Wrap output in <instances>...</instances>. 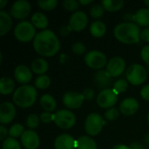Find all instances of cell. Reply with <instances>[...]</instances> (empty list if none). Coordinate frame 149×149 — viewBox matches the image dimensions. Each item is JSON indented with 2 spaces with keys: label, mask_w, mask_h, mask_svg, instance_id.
<instances>
[{
  "label": "cell",
  "mask_w": 149,
  "mask_h": 149,
  "mask_svg": "<svg viewBox=\"0 0 149 149\" xmlns=\"http://www.w3.org/2000/svg\"><path fill=\"white\" fill-rule=\"evenodd\" d=\"M21 143L25 149H37L39 147L40 141L37 133L33 130H26L21 136Z\"/></svg>",
  "instance_id": "cell-15"
},
{
  "label": "cell",
  "mask_w": 149,
  "mask_h": 149,
  "mask_svg": "<svg viewBox=\"0 0 149 149\" xmlns=\"http://www.w3.org/2000/svg\"><path fill=\"white\" fill-rule=\"evenodd\" d=\"M58 4L57 0H39L38 2V5L40 9L45 10H52Z\"/></svg>",
  "instance_id": "cell-31"
},
{
  "label": "cell",
  "mask_w": 149,
  "mask_h": 149,
  "mask_svg": "<svg viewBox=\"0 0 149 149\" xmlns=\"http://www.w3.org/2000/svg\"><path fill=\"white\" fill-rule=\"evenodd\" d=\"M40 106L45 112H52L57 107V102L53 96L51 94H44L40 98Z\"/></svg>",
  "instance_id": "cell-22"
},
{
  "label": "cell",
  "mask_w": 149,
  "mask_h": 149,
  "mask_svg": "<svg viewBox=\"0 0 149 149\" xmlns=\"http://www.w3.org/2000/svg\"><path fill=\"white\" fill-rule=\"evenodd\" d=\"M71 31H72V28L70 27V25H68V26H64V27L61 28L60 33H61L62 36H66Z\"/></svg>",
  "instance_id": "cell-45"
},
{
  "label": "cell",
  "mask_w": 149,
  "mask_h": 149,
  "mask_svg": "<svg viewBox=\"0 0 149 149\" xmlns=\"http://www.w3.org/2000/svg\"><path fill=\"white\" fill-rule=\"evenodd\" d=\"M148 149H149V148H148Z\"/></svg>",
  "instance_id": "cell-55"
},
{
  "label": "cell",
  "mask_w": 149,
  "mask_h": 149,
  "mask_svg": "<svg viewBox=\"0 0 149 149\" xmlns=\"http://www.w3.org/2000/svg\"><path fill=\"white\" fill-rule=\"evenodd\" d=\"M85 62L87 66L92 69L100 70L107 65L106 55L99 51L93 50L87 52L85 56Z\"/></svg>",
  "instance_id": "cell-8"
},
{
  "label": "cell",
  "mask_w": 149,
  "mask_h": 149,
  "mask_svg": "<svg viewBox=\"0 0 149 149\" xmlns=\"http://www.w3.org/2000/svg\"><path fill=\"white\" fill-rule=\"evenodd\" d=\"M77 149H98L97 144L91 137L82 135L77 140Z\"/></svg>",
  "instance_id": "cell-27"
},
{
  "label": "cell",
  "mask_w": 149,
  "mask_h": 149,
  "mask_svg": "<svg viewBox=\"0 0 149 149\" xmlns=\"http://www.w3.org/2000/svg\"><path fill=\"white\" fill-rule=\"evenodd\" d=\"M107 31V26L102 21H94L90 25V32L95 38H101Z\"/></svg>",
  "instance_id": "cell-26"
},
{
  "label": "cell",
  "mask_w": 149,
  "mask_h": 149,
  "mask_svg": "<svg viewBox=\"0 0 149 149\" xmlns=\"http://www.w3.org/2000/svg\"><path fill=\"white\" fill-rule=\"evenodd\" d=\"M72 51L77 55H82L86 51V45L81 42H76L72 46Z\"/></svg>",
  "instance_id": "cell-38"
},
{
  "label": "cell",
  "mask_w": 149,
  "mask_h": 149,
  "mask_svg": "<svg viewBox=\"0 0 149 149\" xmlns=\"http://www.w3.org/2000/svg\"><path fill=\"white\" fill-rule=\"evenodd\" d=\"M38 93L33 86L23 85L14 91L12 100L15 105L22 108L31 107L36 101Z\"/></svg>",
  "instance_id": "cell-3"
},
{
  "label": "cell",
  "mask_w": 149,
  "mask_h": 149,
  "mask_svg": "<svg viewBox=\"0 0 149 149\" xmlns=\"http://www.w3.org/2000/svg\"><path fill=\"white\" fill-rule=\"evenodd\" d=\"M31 24L34 25L35 28L41 29V30H46L45 28L48 26V18L47 17L43 14L42 12H36L31 17Z\"/></svg>",
  "instance_id": "cell-23"
},
{
  "label": "cell",
  "mask_w": 149,
  "mask_h": 149,
  "mask_svg": "<svg viewBox=\"0 0 149 149\" xmlns=\"http://www.w3.org/2000/svg\"><path fill=\"white\" fill-rule=\"evenodd\" d=\"M7 0H0V9H3L5 4H7Z\"/></svg>",
  "instance_id": "cell-50"
},
{
  "label": "cell",
  "mask_w": 149,
  "mask_h": 149,
  "mask_svg": "<svg viewBox=\"0 0 149 149\" xmlns=\"http://www.w3.org/2000/svg\"><path fill=\"white\" fill-rule=\"evenodd\" d=\"M141 56V58L143 59V61L149 65V45L142 48Z\"/></svg>",
  "instance_id": "cell-41"
},
{
  "label": "cell",
  "mask_w": 149,
  "mask_h": 149,
  "mask_svg": "<svg viewBox=\"0 0 149 149\" xmlns=\"http://www.w3.org/2000/svg\"><path fill=\"white\" fill-rule=\"evenodd\" d=\"M16 116L15 106L8 101L3 102L0 105V122L4 124L10 123Z\"/></svg>",
  "instance_id": "cell-14"
},
{
  "label": "cell",
  "mask_w": 149,
  "mask_h": 149,
  "mask_svg": "<svg viewBox=\"0 0 149 149\" xmlns=\"http://www.w3.org/2000/svg\"><path fill=\"white\" fill-rule=\"evenodd\" d=\"M112 149H130V148L127 147V146H126V145L119 144V145H115L114 147H113Z\"/></svg>",
  "instance_id": "cell-47"
},
{
  "label": "cell",
  "mask_w": 149,
  "mask_h": 149,
  "mask_svg": "<svg viewBox=\"0 0 149 149\" xmlns=\"http://www.w3.org/2000/svg\"><path fill=\"white\" fill-rule=\"evenodd\" d=\"M127 79L134 86H140L147 79V71L145 67L140 64H134L127 70Z\"/></svg>",
  "instance_id": "cell-6"
},
{
  "label": "cell",
  "mask_w": 149,
  "mask_h": 149,
  "mask_svg": "<svg viewBox=\"0 0 149 149\" xmlns=\"http://www.w3.org/2000/svg\"><path fill=\"white\" fill-rule=\"evenodd\" d=\"M102 6L108 11H117L120 10L124 5L122 0H102Z\"/></svg>",
  "instance_id": "cell-28"
},
{
  "label": "cell",
  "mask_w": 149,
  "mask_h": 149,
  "mask_svg": "<svg viewBox=\"0 0 149 149\" xmlns=\"http://www.w3.org/2000/svg\"><path fill=\"white\" fill-rule=\"evenodd\" d=\"M55 115L54 113H51L48 112H44L40 115V120L43 123H50L52 121H54Z\"/></svg>",
  "instance_id": "cell-39"
},
{
  "label": "cell",
  "mask_w": 149,
  "mask_h": 149,
  "mask_svg": "<svg viewBox=\"0 0 149 149\" xmlns=\"http://www.w3.org/2000/svg\"><path fill=\"white\" fill-rule=\"evenodd\" d=\"M31 10V3L28 1L17 0L12 4L10 8V14L17 19H24L28 17Z\"/></svg>",
  "instance_id": "cell-10"
},
{
  "label": "cell",
  "mask_w": 149,
  "mask_h": 149,
  "mask_svg": "<svg viewBox=\"0 0 149 149\" xmlns=\"http://www.w3.org/2000/svg\"><path fill=\"white\" fill-rule=\"evenodd\" d=\"M93 3V0H79V3L83 4V5H86V4H89Z\"/></svg>",
  "instance_id": "cell-49"
},
{
  "label": "cell",
  "mask_w": 149,
  "mask_h": 149,
  "mask_svg": "<svg viewBox=\"0 0 149 149\" xmlns=\"http://www.w3.org/2000/svg\"><path fill=\"white\" fill-rule=\"evenodd\" d=\"M36 35V28L29 21H21L14 29L15 38L23 43L29 42L32 38L34 39Z\"/></svg>",
  "instance_id": "cell-4"
},
{
  "label": "cell",
  "mask_w": 149,
  "mask_h": 149,
  "mask_svg": "<svg viewBox=\"0 0 149 149\" xmlns=\"http://www.w3.org/2000/svg\"><path fill=\"white\" fill-rule=\"evenodd\" d=\"M81 94L85 100H92L95 96V92L92 88H86L82 92Z\"/></svg>",
  "instance_id": "cell-40"
},
{
  "label": "cell",
  "mask_w": 149,
  "mask_h": 149,
  "mask_svg": "<svg viewBox=\"0 0 149 149\" xmlns=\"http://www.w3.org/2000/svg\"><path fill=\"white\" fill-rule=\"evenodd\" d=\"M24 127L21 124H14L9 129V134H10V136L11 138H14V139L22 136V134H24Z\"/></svg>",
  "instance_id": "cell-32"
},
{
  "label": "cell",
  "mask_w": 149,
  "mask_h": 149,
  "mask_svg": "<svg viewBox=\"0 0 149 149\" xmlns=\"http://www.w3.org/2000/svg\"><path fill=\"white\" fill-rule=\"evenodd\" d=\"M141 96L143 100L149 101V85H146L141 88Z\"/></svg>",
  "instance_id": "cell-42"
},
{
  "label": "cell",
  "mask_w": 149,
  "mask_h": 149,
  "mask_svg": "<svg viewBox=\"0 0 149 149\" xmlns=\"http://www.w3.org/2000/svg\"><path fill=\"white\" fill-rule=\"evenodd\" d=\"M88 22V17L84 11H76L74 12L70 19H69V25L74 31H83Z\"/></svg>",
  "instance_id": "cell-11"
},
{
  "label": "cell",
  "mask_w": 149,
  "mask_h": 149,
  "mask_svg": "<svg viewBox=\"0 0 149 149\" xmlns=\"http://www.w3.org/2000/svg\"><path fill=\"white\" fill-rule=\"evenodd\" d=\"M65 59H68V57L66 54H61L60 55V61L61 63H65Z\"/></svg>",
  "instance_id": "cell-48"
},
{
  "label": "cell",
  "mask_w": 149,
  "mask_h": 149,
  "mask_svg": "<svg viewBox=\"0 0 149 149\" xmlns=\"http://www.w3.org/2000/svg\"><path fill=\"white\" fill-rule=\"evenodd\" d=\"M48 68L49 65L44 58H37L31 63V70L36 74L44 75L48 71Z\"/></svg>",
  "instance_id": "cell-25"
},
{
  "label": "cell",
  "mask_w": 149,
  "mask_h": 149,
  "mask_svg": "<svg viewBox=\"0 0 149 149\" xmlns=\"http://www.w3.org/2000/svg\"><path fill=\"white\" fill-rule=\"evenodd\" d=\"M12 20L9 13L0 10V36L5 35L11 28Z\"/></svg>",
  "instance_id": "cell-21"
},
{
  "label": "cell",
  "mask_w": 149,
  "mask_h": 149,
  "mask_svg": "<svg viewBox=\"0 0 149 149\" xmlns=\"http://www.w3.org/2000/svg\"><path fill=\"white\" fill-rule=\"evenodd\" d=\"M8 134L9 131L7 130V128L4 126H0V140L4 141Z\"/></svg>",
  "instance_id": "cell-44"
},
{
  "label": "cell",
  "mask_w": 149,
  "mask_h": 149,
  "mask_svg": "<svg viewBox=\"0 0 149 149\" xmlns=\"http://www.w3.org/2000/svg\"><path fill=\"white\" fill-rule=\"evenodd\" d=\"M144 3H145L148 7H149V0H145V1H144Z\"/></svg>",
  "instance_id": "cell-52"
},
{
  "label": "cell",
  "mask_w": 149,
  "mask_h": 149,
  "mask_svg": "<svg viewBox=\"0 0 149 149\" xmlns=\"http://www.w3.org/2000/svg\"><path fill=\"white\" fill-rule=\"evenodd\" d=\"M118 95L113 89L102 90L98 94L97 104L101 108H112L117 103Z\"/></svg>",
  "instance_id": "cell-9"
},
{
  "label": "cell",
  "mask_w": 149,
  "mask_h": 149,
  "mask_svg": "<svg viewBox=\"0 0 149 149\" xmlns=\"http://www.w3.org/2000/svg\"><path fill=\"white\" fill-rule=\"evenodd\" d=\"M15 79L20 84H27L31 81L32 74L28 66L24 65H17L14 70Z\"/></svg>",
  "instance_id": "cell-18"
},
{
  "label": "cell",
  "mask_w": 149,
  "mask_h": 149,
  "mask_svg": "<svg viewBox=\"0 0 149 149\" xmlns=\"http://www.w3.org/2000/svg\"><path fill=\"white\" fill-rule=\"evenodd\" d=\"M138 109L139 103L137 100L131 97L123 100L120 105V112L126 116H131L135 114Z\"/></svg>",
  "instance_id": "cell-17"
},
{
  "label": "cell",
  "mask_w": 149,
  "mask_h": 149,
  "mask_svg": "<svg viewBox=\"0 0 149 149\" xmlns=\"http://www.w3.org/2000/svg\"><path fill=\"white\" fill-rule=\"evenodd\" d=\"M0 59H1V63L3 62V55H2V53L0 54Z\"/></svg>",
  "instance_id": "cell-53"
},
{
  "label": "cell",
  "mask_w": 149,
  "mask_h": 149,
  "mask_svg": "<svg viewBox=\"0 0 149 149\" xmlns=\"http://www.w3.org/2000/svg\"><path fill=\"white\" fill-rule=\"evenodd\" d=\"M84 98L81 93L74 92V91H69L65 93L63 96V103L64 105L70 109H77L79 108L84 101Z\"/></svg>",
  "instance_id": "cell-13"
},
{
  "label": "cell",
  "mask_w": 149,
  "mask_h": 149,
  "mask_svg": "<svg viewBox=\"0 0 149 149\" xmlns=\"http://www.w3.org/2000/svg\"><path fill=\"white\" fill-rule=\"evenodd\" d=\"M148 124H149V112H148Z\"/></svg>",
  "instance_id": "cell-54"
},
{
  "label": "cell",
  "mask_w": 149,
  "mask_h": 149,
  "mask_svg": "<svg viewBox=\"0 0 149 149\" xmlns=\"http://www.w3.org/2000/svg\"><path fill=\"white\" fill-rule=\"evenodd\" d=\"M15 89V82L9 77H3L0 79V93L3 95L11 93Z\"/></svg>",
  "instance_id": "cell-24"
},
{
  "label": "cell",
  "mask_w": 149,
  "mask_h": 149,
  "mask_svg": "<svg viewBox=\"0 0 149 149\" xmlns=\"http://www.w3.org/2000/svg\"><path fill=\"white\" fill-rule=\"evenodd\" d=\"M132 20L136 23V24L141 26L149 27V9L142 8L137 10L133 16Z\"/></svg>",
  "instance_id": "cell-20"
},
{
  "label": "cell",
  "mask_w": 149,
  "mask_h": 149,
  "mask_svg": "<svg viewBox=\"0 0 149 149\" xmlns=\"http://www.w3.org/2000/svg\"><path fill=\"white\" fill-rule=\"evenodd\" d=\"M33 48L39 55L52 57L60 49V42L56 34L51 30L39 31L33 39Z\"/></svg>",
  "instance_id": "cell-1"
},
{
  "label": "cell",
  "mask_w": 149,
  "mask_h": 149,
  "mask_svg": "<svg viewBox=\"0 0 149 149\" xmlns=\"http://www.w3.org/2000/svg\"><path fill=\"white\" fill-rule=\"evenodd\" d=\"M55 149H75L77 148V141L67 134L58 135L54 141Z\"/></svg>",
  "instance_id": "cell-16"
},
{
  "label": "cell",
  "mask_w": 149,
  "mask_h": 149,
  "mask_svg": "<svg viewBox=\"0 0 149 149\" xmlns=\"http://www.w3.org/2000/svg\"><path fill=\"white\" fill-rule=\"evenodd\" d=\"M127 86H128L127 81L126 79H121L117 80V81L113 84V90L117 94H120V93H124V92L127 89Z\"/></svg>",
  "instance_id": "cell-33"
},
{
  "label": "cell",
  "mask_w": 149,
  "mask_h": 149,
  "mask_svg": "<svg viewBox=\"0 0 149 149\" xmlns=\"http://www.w3.org/2000/svg\"><path fill=\"white\" fill-rule=\"evenodd\" d=\"M119 110L114 107H112L107 109L105 113V119H107V120H115L119 118Z\"/></svg>",
  "instance_id": "cell-37"
},
{
  "label": "cell",
  "mask_w": 149,
  "mask_h": 149,
  "mask_svg": "<svg viewBox=\"0 0 149 149\" xmlns=\"http://www.w3.org/2000/svg\"><path fill=\"white\" fill-rule=\"evenodd\" d=\"M35 86L38 89H46L51 85V79L47 75H39L35 79Z\"/></svg>",
  "instance_id": "cell-29"
},
{
  "label": "cell",
  "mask_w": 149,
  "mask_h": 149,
  "mask_svg": "<svg viewBox=\"0 0 149 149\" xmlns=\"http://www.w3.org/2000/svg\"><path fill=\"white\" fill-rule=\"evenodd\" d=\"M141 38L144 41L149 43V27L144 28L141 32Z\"/></svg>",
  "instance_id": "cell-43"
},
{
  "label": "cell",
  "mask_w": 149,
  "mask_h": 149,
  "mask_svg": "<svg viewBox=\"0 0 149 149\" xmlns=\"http://www.w3.org/2000/svg\"><path fill=\"white\" fill-rule=\"evenodd\" d=\"M130 149H145L144 145L139 143V142H134L129 146Z\"/></svg>",
  "instance_id": "cell-46"
},
{
  "label": "cell",
  "mask_w": 149,
  "mask_h": 149,
  "mask_svg": "<svg viewBox=\"0 0 149 149\" xmlns=\"http://www.w3.org/2000/svg\"><path fill=\"white\" fill-rule=\"evenodd\" d=\"M94 82L97 87L103 90L108 89L112 84V76L106 70H100L94 75Z\"/></svg>",
  "instance_id": "cell-19"
},
{
  "label": "cell",
  "mask_w": 149,
  "mask_h": 149,
  "mask_svg": "<svg viewBox=\"0 0 149 149\" xmlns=\"http://www.w3.org/2000/svg\"><path fill=\"white\" fill-rule=\"evenodd\" d=\"M144 142H145L146 144L149 145V133H148V134L145 135V137H144Z\"/></svg>",
  "instance_id": "cell-51"
},
{
  "label": "cell",
  "mask_w": 149,
  "mask_h": 149,
  "mask_svg": "<svg viewBox=\"0 0 149 149\" xmlns=\"http://www.w3.org/2000/svg\"><path fill=\"white\" fill-rule=\"evenodd\" d=\"M40 122V117L36 114H30L26 120V125L31 129H35L38 127Z\"/></svg>",
  "instance_id": "cell-35"
},
{
  "label": "cell",
  "mask_w": 149,
  "mask_h": 149,
  "mask_svg": "<svg viewBox=\"0 0 149 149\" xmlns=\"http://www.w3.org/2000/svg\"><path fill=\"white\" fill-rule=\"evenodd\" d=\"M126 68V62L121 57L112 58L107 65V71L112 77H119Z\"/></svg>",
  "instance_id": "cell-12"
},
{
  "label": "cell",
  "mask_w": 149,
  "mask_h": 149,
  "mask_svg": "<svg viewBox=\"0 0 149 149\" xmlns=\"http://www.w3.org/2000/svg\"><path fill=\"white\" fill-rule=\"evenodd\" d=\"M104 11L105 9L102 6V4H99V3H95L93 4L91 9H90V14L94 18H100L104 15Z\"/></svg>",
  "instance_id": "cell-34"
},
{
  "label": "cell",
  "mask_w": 149,
  "mask_h": 149,
  "mask_svg": "<svg viewBox=\"0 0 149 149\" xmlns=\"http://www.w3.org/2000/svg\"><path fill=\"white\" fill-rule=\"evenodd\" d=\"M113 34L120 42L127 45L136 44L141 38L139 25L132 22H124L117 24L113 30Z\"/></svg>",
  "instance_id": "cell-2"
},
{
  "label": "cell",
  "mask_w": 149,
  "mask_h": 149,
  "mask_svg": "<svg viewBox=\"0 0 149 149\" xmlns=\"http://www.w3.org/2000/svg\"><path fill=\"white\" fill-rule=\"evenodd\" d=\"M63 6L69 11H74L79 7V2L76 0H65L63 2Z\"/></svg>",
  "instance_id": "cell-36"
},
{
  "label": "cell",
  "mask_w": 149,
  "mask_h": 149,
  "mask_svg": "<svg viewBox=\"0 0 149 149\" xmlns=\"http://www.w3.org/2000/svg\"><path fill=\"white\" fill-rule=\"evenodd\" d=\"M106 121L102 118L101 115L96 113H92L88 114L85 121V130L90 136H96L98 135L103 127L105 126Z\"/></svg>",
  "instance_id": "cell-5"
},
{
  "label": "cell",
  "mask_w": 149,
  "mask_h": 149,
  "mask_svg": "<svg viewBox=\"0 0 149 149\" xmlns=\"http://www.w3.org/2000/svg\"><path fill=\"white\" fill-rule=\"evenodd\" d=\"M54 122L61 129H70L76 123V116L70 110L61 109L54 113Z\"/></svg>",
  "instance_id": "cell-7"
},
{
  "label": "cell",
  "mask_w": 149,
  "mask_h": 149,
  "mask_svg": "<svg viewBox=\"0 0 149 149\" xmlns=\"http://www.w3.org/2000/svg\"><path fill=\"white\" fill-rule=\"evenodd\" d=\"M2 148L3 149H21L20 143L14 138L9 137L6 138L2 144Z\"/></svg>",
  "instance_id": "cell-30"
}]
</instances>
